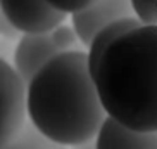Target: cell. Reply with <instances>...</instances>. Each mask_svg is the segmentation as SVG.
<instances>
[{
	"label": "cell",
	"mask_w": 157,
	"mask_h": 149,
	"mask_svg": "<svg viewBox=\"0 0 157 149\" xmlns=\"http://www.w3.org/2000/svg\"><path fill=\"white\" fill-rule=\"evenodd\" d=\"M0 80H2V147L14 140L24 128L28 113V87L17 71L7 62H0Z\"/></svg>",
	"instance_id": "3"
},
{
	"label": "cell",
	"mask_w": 157,
	"mask_h": 149,
	"mask_svg": "<svg viewBox=\"0 0 157 149\" xmlns=\"http://www.w3.org/2000/svg\"><path fill=\"white\" fill-rule=\"evenodd\" d=\"M54 9L64 12V14H76L81 10L88 9L98 0H47Z\"/></svg>",
	"instance_id": "12"
},
{
	"label": "cell",
	"mask_w": 157,
	"mask_h": 149,
	"mask_svg": "<svg viewBox=\"0 0 157 149\" xmlns=\"http://www.w3.org/2000/svg\"><path fill=\"white\" fill-rule=\"evenodd\" d=\"M2 33H4L7 38H16V37H17V33H19L17 30H16L9 21L4 18V16H2Z\"/></svg>",
	"instance_id": "13"
},
{
	"label": "cell",
	"mask_w": 157,
	"mask_h": 149,
	"mask_svg": "<svg viewBox=\"0 0 157 149\" xmlns=\"http://www.w3.org/2000/svg\"><path fill=\"white\" fill-rule=\"evenodd\" d=\"M95 83L109 118L135 132H157V26L142 24L111 43Z\"/></svg>",
	"instance_id": "2"
},
{
	"label": "cell",
	"mask_w": 157,
	"mask_h": 149,
	"mask_svg": "<svg viewBox=\"0 0 157 149\" xmlns=\"http://www.w3.org/2000/svg\"><path fill=\"white\" fill-rule=\"evenodd\" d=\"M2 149H69V147L50 140L38 130L31 121H28L23 130L19 132L17 137L14 140H10L9 144Z\"/></svg>",
	"instance_id": "9"
},
{
	"label": "cell",
	"mask_w": 157,
	"mask_h": 149,
	"mask_svg": "<svg viewBox=\"0 0 157 149\" xmlns=\"http://www.w3.org/2000/svg\"><path fill=\"white\" fill-rule=\"evenodd\" d=\"M69 149H97V140H88L85 144H78V146H73Z\"/></svg>",
	"instance_id": "14"
},
{
	"label": "cell",
	"mask_w": 157,
	"mask_h": 149,
	"mask_svg": "<svg viewBox=\"0 0 157 149\" xmlns=\"http://www.w3.org/2000/svg\"><path fill=\"white\" fill-rule=\"evenodd\" d=\"M138 26H142V23L136 18H128V19L116 21V23L109 24L107 28H104L100 33H97V37L93 38L90 47H88V59H90V70H92L93 78L97 74L98 64H100L104 52L111 47V43H114L119 37H123L124 33L138 28Z\"/></svg>",
	"instance_id": "8"
},
{
	"label": "cell",
	"mask_w": 157,
	"mask_h": 149,
	"mask_svg": "<svg viewBox=\"0 0 157 149\" xmlns=\"http://www.w3.org/2000/svg\"><path fill=\"white\" fill-rule=\"evenodd\" d=\"M28 116L45 137L66 147L97 139L109 116L88 52H62L35 74L28 87Z\"/></svg>",
	"instance_id": "1"
},
{
	"label": "cell",
	"mask_w": 157,
	"mask_h": 149,
	"mask_svg": "<svg viewBox=\"0 0 157 149\" xmlns=\"http://www.w3.org/2000/svg\"><path fill=\"white\" fill-rule=\"evenodd\" d=\"M50 37L54 45L60 52H71V49L76 45V40H79L73 26H66V24H60L59 28H56L50 33Z\"/></svg>",
	"instance_id": "11"
},
{
	"label": "cell",
	"mask_w": 157,
	"mask_h": 149,
	"mask_svg": "<svg viewBox=\"0 0 157 149\" xmlns=\"http://www.w3.org/2000/svg\"><path fill=\"white\" fill-rule=\"evenodd\" d=\"M59 54L62 52L54 45L50 33L23 35L14 52V70L23 78L24 85L29 87L35 74Z\"/></svg>",
	"instance_id": "6"
},
{
	"label": "cell",
	"mask_w": 157,
	"mask_h": 149,
	"mask_svg": "<svg viewBox=\"0 0 157 149\" xmlns=\"http://www.w3.org/2000/svg\"><path fill=\"white\" fill-rule=\"evenodd\" d=\"M97 149H157V132H135L107 118L97 135Z\"/></svg>",
	"instance_id": "7"
},
{
	"label": "cell",
	"mask_w": 157,
	"mask_h": 149,
	"mask_svg": "<svg viewBox=\"0 0 157 149\" xmlns=\"http://www.w3.org/2000/svg\"><path fill=\"white\" fill-rule=\"evenodd\" d=\"M131 5L142 24L157 26V0H131Z\"/></svg>",
	"instance_id": "10"
},
{
	"label": "cell",
	"mask_w": 157,
	"mask_h": 149,
	"mask_svg": "<svg viewBox=\"0 0 157 149\" xmlns=\"http://www.w3.org/2000/svg\"><path fill=\"white\" fill-rule=\"evenodd\" d=\"M2 14L24 35L52 33L64 23L66 14L47 0H2Z\"/></svg>",
	"instance_id": "4"
},
{
	"label": "cell",
	"mask_w": 157,
	"mask_h": 149,
	"mask_svg": "<svg viewBox=\"0 0 157 149\" xmlns=\"http://www.w3.org/2000/svg\"><path fill=\"white\" fill-rule=\"evenodd\" d=\"M128 18H136L131 0H98L88 9L73 14V28L81 43L90 47L97 33L116 21Z\"/></svg>",
	"instance_id": "5"
}]
</instances>
